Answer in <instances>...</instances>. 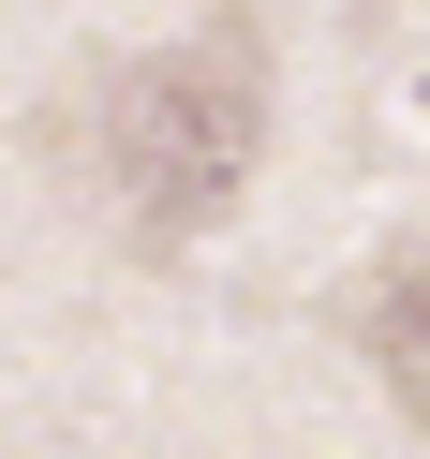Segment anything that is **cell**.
<instances>
[{
  "mask_svg": "<svg viewBox=\"0 0 430 459\" xmlns=\"http://www.w3.org/2000/svg\"><path fill=\"white\" fill-rule=\"evenodd\" d=\"M252 149H268V30L252 15H208L193 45H149V60L104 74V119H90V163L119 193L134 238H193V222L238 208Z\"/></svg>",
  "mask_w": 430,
  "mask_h": 459,
  "instance_id": "6da1fadb",
  "label": "cell"
},
{
  "mask_svg": "<svg viewBox=\"0 0 430 459\" xmlns=\"http://www.w3.org/2000/svg\"><path fill=\"white\" fill-rule=\"evenodd\" d=\"M356 356H371V385L400 400V415H430V238H400V252H371V281H356Z\"/></svg>",
  "mask_w": 430,
  "mask_h": 459,
  "instance_id": "7a4b0ae2",
  "label": "cell"
}]
</instances>
